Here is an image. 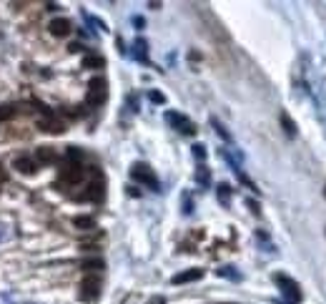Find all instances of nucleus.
Returning <instances> with one entry per match:
<instances>
[{"label": "nucleus", "mask_w": 326, "mask_h": 304, "mask_svg": "<svg viewBox=\"0 0 326 304\" xmlns=\"http://www.w3.org/2000/svg\"><path fill=\"white\" fill-rule=\"evenodd\" d=\"M106 98H108V83H106V78H93L91 83H88V96H86V101L91 103V106H103L106 103Z\"/></svg>", "instance_id": "f257e3e1"}, {"label": "nucleus", "mask_w": 326, "mask_h": 304, "mask_svg": "<svg viewBox=\"0 0 326 304\" xmlns=\"http://www.w3.org/2000/svg\"><path fill=\"white\" fill-rule=\"evenodd\" d=\"M83 181V166L80 164H75V161H68L63 169H60V181H58V186H75V183H80Z\"/></svg>", "instance_id": "f03ea898"}, {"label": "nucleus", "mask_w": 326, "mask_h": 304, "mask_svg": "<svg viewBox=\"0 0 326 304\" xmlns=\"http://www.w3.org/2000/svg\"><path fill=\"white\" fill-rule=\"evenodd\" d=\"M131 176L138 181V183H143V186H148V188H158V179H156V174H153V169L148 166V164H133V169H131Z\"/></svg>", "instance_id": "7ed1b4c3"}, {"label": "nucleus", "mask_w": 326, "mask_h": 304, "mask_svg": "<svg viewBox=\"0 0 326 304\" xmlns=\"http://www.w3.org/2000/svg\"><path fill=\"white\" fill-rule=\"evenodd\" d=\"M98 294H101V279L96 274H88L83 282H80V299L93 302V299H98Z\"/></svg>", "instance_id": "20e7f679"}, {"label": "nucleus", "mask_w": 326, "mask_h": 304, "mask_svg": "<svg viewBox=\"0 0 326 304\" xmlns=\"http://www.w3.org/2000/svg\"><path fill=\"white\" fill-rule=\"evenodd\" d=\"M166 121L176 128V131H181V133H186V136H193L196 133V128H193V123H191V119H186L183 113H176V111H168L166 113Z\"/></svg>", "instance_id": "39448f33"}, {"label": "nucleus", "mask_w": 326, "mask_h": 304, "mask_svg": "<svg viewBox=\"0 0 326 304\" xmlns=\"http://www.w3.org/2000/svg\"><path fill=\"white\" fill-rule=\"evenodd\" d=\"M276 284L283 289V294H286L289 302H299L301 299V292H299V284L294 279H289L286 274H276Z\"/></svg>", "instance_id": "423d86ee"}, {"label": "nucleus", "mask_w": 326, "mask_h": 304, "mask_svg": "<svg viewBox=\"0 0 326 304\" xmlns=\"http://www.w3.org/2000/svg\"><path fill=\"white\" fill-rule=\"evenodd\" d=\"M38 128L43 133H51V136H60L65 131V123L60 119H55V116H46V119L38 121Z\"/></svg>", "instance_id": "0eeeda50"}, {"label": "nucleus", "mask_w": 326, "mask_h": 304, "mask_svg": "<svg viewBox=\"0 0 326 304\" xmlns=\"http://www.w3.org/2000/svg\"><path fill=\"white\" fill-rule=\"evenodd\" d=\"M13 169L25 174V176H35L38 174V161L30 159V156H18V159H13Z\"/></svg>", "instance_id": "6e6552de"}, {"label": "nucleus", "mask_w": 326, "mask_h": 304, "mask_svg": "<svg viewBox=\"0 0 326 304\" xmlns=\"http://www.w3.org/2000/svg\"><path fill=\"white\" fill-rule=\"evenodd\" d=\"M48 33L55 35V38L70 35V20H68V18H53V20L48 23Z\"/></svg>", "instance_id": "1a4fd4ad"}, {"label": "nucleus", "mask_w": 326, "mask_h": 304, "mask_svg": "<svg viewBox=\"0 0 326 304\" xmlns=\"http://www.w3.org/2000/svg\"><path fill=\"white\" fill-rule=\"evenodd\" d=\"M83 199L96 201V204H101V201H103V181H101V179H96V181H91V183H88V188H86Z\"/></svg>", "instance_id": "9d476101"}, {"label": "nucleus", "mask_w": 326, "mask_h": 304, "mask_svg": "<svg viewBox=\"0 0 326 304\" xmlns=\"http://www.w3.org/2000/svg\"><path fill=\"white\" fill-rule=\"evenodd\" d=\"M35 161H38V164H55V161H58L55 148H51V146H38V148H35Z\"/></svg>", "instance_id": "9b49d317"}, {"label": "nucleus", "mask_w": 326, "mask_h": 304, "mask_svg": "<svg viewBox=\"0 0 326 304\" xmlns=\"http://www.w3.org/2000/svg\"><path fill=\"white\" fill-rule=\"evenodd\" d=\"M201 277H203V269H186V272L176 274L171 279V284H188V282H198Z\"/></svg>", "instance_id": "f8f14e48"}, {"label": "nucleus", "mask_w": 326, "mask_h": 304, "mask_svg": "<svg viewBox=\"0 0 326 304\" xmlns=\"http://www.w3.org/2000/svg\"><path fill=\"white\" fill-rule=\"evenodd\" d=\"M73 226H75V229H80V232H93L96 229V219L80 214V216H73Z\"/></svg>", "instance_id": "ddd939ff"}, {"label": "nucleus", "mask_w": 326, "mask_h": 304, "mask_svg": "<svg viewBox=\"0 0 326 304\" xmlns=\"http://www.w3.org/2000/svg\"><path fill=\"white\" fill-rule=\"evenodd\" d=\"M80 267H83L88 274H96V272H101L106 264H103V259H98V256H91V259H86L83 264H80Z\"/></svg>", "instance_id": "4468645a"}, {"label": "nucleus", "mask_w": 326, "mask_h": 304, "mask_svg": "<svg viewBox=\"0 0 326 304\" xmlns=\"http://www.w3.org/2000/svg\"><path fill=\"white\" fill-rule=\"evenodd\" d=\"M196 181H198V186H203V188H206V186L211 183V174H209V169L203 166V164L196 169Z\"/></svg>", "instance_id": "2eb2a0df"}, {"label": "nucleus", "mask_w": 326, "mask_h": 304, "mask_svg": "<svg viewBox=\"0 0 326 304\" xmlns=\"http://www.w3.org/2000/svg\"><path fill=\"white\" fill-rule=\"evenodd\" d=\"M106 65V61H103V56H86L83 58V68H103Z\"/></svg>", "instance_id": "dca6fc26"}, {"label": "nucleus", "mask_w": 326, "mask_h": 304, "mask_svg": "<svg viewBox=\"0 0 326 304\" xmlns=\"http://www.w3.org/2000/svg\"><path fill=\"white\" fill-rule=\"evenodd\" d=\"M281 123H283V128H286V133H289V136H294V133H296V126H294V121L286 116V113H281Z\"/></svg>", "instance_id": "f3484780"}, {"label": "nucleus", "mask_w": 326, "mask_h": 304, "mask_svg": "<svg viewBox=\"0 0 326 304\" xmlns=\"http://www.w3.org/2000/svg\"><path fill=\"white\" fill-rule=\"evenodd\" d=\"M136 56H138V61L148 63V58H146V41H136Z\"/></svg>", "instance_id": "a211bd4d"}, {"label": "nucleus", "mask_w": 326, "mask_h": 304, "mask_svg": "<svg viewBox=\"0 0 326 304\" xmlns=\"http://www.w3.org/2000/svg\"><path fill=\"white\" fill-rule=\"evenodd\" d=\"M13 106H0V121H8V119H13Z\"/></svg>", "instance_id": "6ab92c4d"}, {"label": "nucleus", "mask_w": 326, "mask_h": 304, "mask_svg": "<svg viewBox=\"0 0 326 304\" xmlns=\"http://www.w3.org/2000/svg\"><path fill=\"white\" fill-rule=\"evenodd\" d=\"M228 196H231L228 186H226V183H221V186H218V199H221L223 204H228Z\"/></svg>", "instance_id": "aec40b11"}, {"label": "nucleus", "mask_w": 326, "mask_h": 304, "mask_svg": "<svg viewBox=\"0 0 326 304\" xmlns=\"http://www.w3.org/2000/svg\"><path fill=\"white\" fill-rule=\"evenodd\" d=\"M211 123H214V128L218 131V136H221V138H226V141L231 138V136H228V131H226V128H223V126H221V123H218L216 119H211Z\"/></svg>", "instance_id": "412c9836"}, {"label": "nucleus", "mask_w": 326, "mask_h": 304, "mask_svg": "<svg viewBox=\"0 0 326 304\" xmlns=\"http://www.w3.org/2000/svg\"><path fill=\"white\" fill-rule=\"evenodd\" d=\"M193 156H196L198 161H203V159H206V148H203L201 143H196V146H193Z\"/></svg>", "instance_id": "4be33fe9"}, {"label": "nucleus", "mask_w": 326, "mask_h": 304, "mask_svg": "<svg viewBox=\"0 0 326 304\" xmlns=\"http://www.w3.org/2000/svg\"><path fill=\"white\" fill-rule=\"evenodd\" d=\"M148 98H151L153 103H166V96L158 93V91H151V93H148Z\"/></svg>", "instance_id": "5701e85b"}, {"label": "nucleus", "mask_w": 326, "mask_h": 304, "mask_svg": "<svg viewBox=\"0 0 326 304\" xmlns=\"http://www.w3.org/2000/svg\"><path fill=\"white\" fill-rule=\"evenodd\" d=\"M5 183H8V171H5L3 166H0V188H3Z\"/></svg>", "instance_id": "b1692460"}, {"label": "nucleus", "mask_w": 326, "mask_h": 304, "mask_svg": "<svg viewBox=\"0 0 326 304\" xmlns=\"http://www.w3.org/2000/svg\"><path fill=\"white\" fill-rule=\"evenodd\" d=\"M151 304H163V297H156V299H151Z\"/></svg>", "instance_id": "393cba45"}, {"label": "nucleus", "mask_w": 326, "mask_h": 304, "mask_svg": "<svg viewBox=\"0 0 326 304\" xmlns=\"http://www.w3.org/2000/svg\"><path fill=\"white\" fill-rule=\"evenodd\" d=\"M0 304H8V297H3V294H0Z\"/></svg>", "instance_id": "a878e982"}, {"label": "nucleus", "mask_w": 326, "mask_h": 304, "mask_svg": "<svg viewBox=\"0 0 326 304\" xmlns=\"http://www.w3.org/2000/svg\"><path fill=\"white\" fill-rule=\"evenodd\" d=\"M28 304H35V302H28Z\"/></svg>", "instance_id": "bb28decb"}, {"label": "nucleus", "mask_w": 326, "mask_h": 304, "mask_svg": "<svg viewBox=\"0 0 326 304\" xmlns=\"http://www.w3.org/2000/svg\"><path fill=\"white\" fill-rule=\"evenodd\" d=\"M324 194H326V191H324Z\"/></svg>", "instance_id": "cd10ccee"}]
</instances>
